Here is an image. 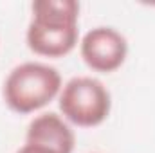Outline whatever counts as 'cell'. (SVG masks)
I'll use <instances>...</instances> for the list:
<instances>
[{
  "label": "cell",
  "mask_w": 155,
  "mask_h": 153,
  "mask_svg": "<svg viewBox=\"0 0 155 153\" xmlns=\"http://www.w3.org/2000/svg\"><path fill=\"white\" fill-rule=\"evenodd\" d=\"M79 54L94 72L110 74L124 63L128 41L114 27H94L79 41Z\"/></svg>",
  "instance_id": "4"
},
{
  "label": "cell",
  "mask_w": 155,
  "mask_h": 153,
  "mask_svg": "<svg viewBox=\"0 0 155 153\" xmlns=\"http://www.w3.org/2000/svg\"><path fill=\"white\" fill-rule=\"evenodd\" d=\"M25 142L51 148L58 153H72L76 144V135L69 122L54 112L36 115L25 133Z\"/></svg>",
  "instance_id": "5"
},
{
  "label": "cell",
  "mask_w": 155,
  "mask_h": 153,
  "mask_svg": "<svg viewBox=\"0 0 155 153\" xmlns=\"http://www.w3.org/2000/svg\"><path fill=\"white\" fill-rule=\"evenodd\" d=\"M58 105L61 117L79 128H94L103 124L112 108L108 88L92 76H76L69 79L60 96Z\"/></svg>",
  "instance_id": "3"
},
{
  "label": "cell",
  "mask_w": 155,
  "mask_h": 153,
  "mask_svg": "<svg viewBox=\"0 0 155 153\" xmlns=\"http://www.w3.org/2000/svg\"><path fill=\"white\" fill-rule=\"evenodd\" d=\"M63 88L58 69L41 61L16 65L4 81V101L20 115L35 114L54 101Z\"/></svg>",
  "instance_id": "2"
},
{
  "label": "cell",
  "mask_w": 155,
  "mask_h": 153,
  "mask_svg": "<svg viewBox=\"0 0 155 153\" xmlns=\"http://www.w3.org/2000/svg\"><path fill=\"white\" fill-rule=\"evenodd\" d=\"M16 153H58L54 151V150H51V148H45V146H38V144H29V142H25L22 148H18Z\"/></svg>",
  "instance_id": "6"
},
{
  "label": "cell",
  "mask_w": 155,
  "mask_h": 153,
  "mask_svg": "<svg viewBox=\"0 0 155 153\" xmlns=\"http://www.w3.org/2000/svg\"><path fill=\"white\" fill-rule=\"evenodd\" d=\"M25 41L41 58H63L79 41V4L74 0H36Z\"/></svg>",
  "instance_id": "1"
}]
</instances>
